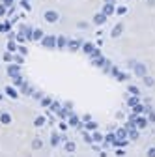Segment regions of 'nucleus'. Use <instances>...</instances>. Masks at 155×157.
<instances>
[{
    "label": "nucleus",
    "instance_id": "f257e3e1",
    "mask_svg": "<svg viewBox=\"0 0 155 157\" xmlns=\"http://www.w3.org/2000/svg\"><path fill=\"white\" fill-rule=\"evenodd\" d=\"M0 122H2V124H9V122H11L9 114H8V112H2V114H0Z\"/></svg>",
    "mask_w": 155,
    "mask_h": 157
},
{
    "label": "nucleus",
    "instance_id": "f03ea898",
    "mask_svg": "<svg viewBox=\"0 0 155 157\" xmlns=\"http://www.w3.org/2000/svg\"><path fill=\"white\" fill-rule=\"evenodd\" d=\"M52 43H54L52 37H45V39H43V45H45V47H52Z\"/></svg>",
    "mask_w": 155,
    "mask_h": 157
},
{
    "label": "nucleus",
    "instance_id": "7ed1b4c3",
    "mask_svg": "<svg viewBox=\"0 0 155 157\" xmlns=\"http://www.w3.org/2000/svg\"><path fill=\"white\" fill-rule=\"evenodd\" d=\"M45 17L49 19V21H56V13H54V11H47Z\"/></svg>",
    "mask_w": 155,
    "mask_h": 157
},
{
    "label": "nucleus",
    "instance_id": "20e7f679",
    "mask_svg": "<svg viewBox=\"0 0 155 157\" xmlns=\"http://www.w3.org/2000/svg\"><path fill=\"white\" fill-rule=\"evenodd\" d=\"M8 73H9L11 77H15V75H17V66H9V67H8Z\"/></svg>",
    "mask_w": 155,
    "mask_h": 157
},
{
    "label": "nucleus",
    "instance_id": "39448f33",
    "mask_svg": "<svg viewBox=\"0 0 155 157\" xmlns=\"http://www.w3.org/2000/svg\"><path fill=\"white\" fill-rule=\"evenodd\" d=\"M6 90H8V94H9V95H11V97H15V95H17V94H15V92H13V88H6Z\"/></svg>",
    "mask_w": 155,
    "mask_h": 157
},
{
    "label": "nucleus",
    "instance_id": "423d86ee",
    "mask_svg": "<svg viewBox=\"0 0 155 157\" xmlns=\"http://www.w3.org/2000/svg\"><path fill=\"white\" fill-rule=\"evenodd\" d=\"M8 49H9V51H13V49H15V43H13V41H9V43H8Z\"/></svg>",
    "mask_w": 155,
    "mask_h": 157
},
{
    "label": "nucleus",
    "instance_id": "0eeeda50",
    "mask_svg": "<svg viewBox=\"0 0 155 157\" xmlns=\"http://www.w3.org/2000/svg\"><path fill=\"white\" fill-rule=\"evenodd\" d=\"M11 2H13V0H4V4H6V6H11Z\"/></svg>",
    "mask_w": 155,
    "mask_h": 157
}]
</instances>
